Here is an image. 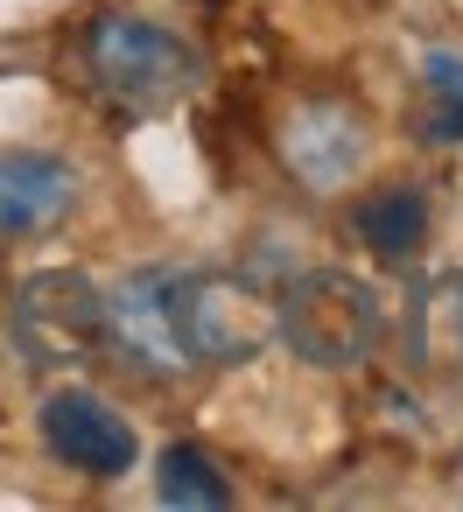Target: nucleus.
<instances>
[{
    "label": "nucleus",
    "mask_w": 463,
    "mask_h": 512,
    "mask_svg": "<svg viewBox=\"0 0 463 512\" xmlns=\"http://www.w3.org/2000/svg\"><path fill=\"white\" fill-rule=\"evenodd\" d=\"M428 92L442 99V113H435V127L449 134V141H463V57H449V50H428Z\"/></svg>",
    "instance_id": "9b49d317"
},
{
    "label": "nucleus",
    "mask_w": 463,
    "mask_h": 512,
    "mask_svg": "<svg viewBox=\"0 0 463 512\" xmlns=\"http://www.w3.org/2000/svg\"><path fill=\"white\" fill-rule=\"evenodd\" d=\"M36 421H43L50 456H64V463H71V470H85V477H127V470H134V456H141L134 421H127L113 400L85 393V386L50 393Z\"/></svg>",
    "instance_id": "423d86ee"
},
{
    "label": "nucleus",
    "mask_w": 463,
    "mask_h": 512,
    "mask_svg": "<svg viewBox=\"0 0 463 512\" xmlns=\"http://www.w3.org/2000/svg\"><path fill=\"white\" fill-rule=\"evenodd\" d=\"M155 491H162V505H225V498H232V484L218 477V463H211L197 442H169V449H162Z\"/></svg>",
    "instance_id": "9d476101"
},
{
    "label": "nucleus",
    "mask_w": 463,
    "mask_h": 512,
    "mask_svg": "<svg viewBox=\"0 0 463 512\" xmlns=\"http://www.w3.org/2000/svg\"><path fill=\"white\" fill-rule=\"evenodd\" d=\"M358 232H365L372 253L400 260V253H414L421 232H428V197H421L414 183H386V190H372V197L358 204Z\"/></svg>",
    "instance_id": "1a4fd4ad"
},
{
    "label": "nucleus",
    "mask_w": 463,
    "mask_h": 512,
    "mask_svg": "<svg viewBox=\"0 0 463 512\" xmlns=\"http://www.w3.org/2000/svg\"><path fill=\"white\" fill-rule=\"evenodd\" d=\"M85 64H92L99 92L134 106V113H162V106L190 99L197 78H204L197 50L176 29L141 22V15H99L92 36H85Z\"/></svg>",
    "instance_id": "f257e3e1"
},
{
    "label": "nucleus",
    "mask_w": 463,
    "mask_h": 512,
    "mask_svg": "<svg viewBox=\"0 0 463 512\" xmlns=\"http://www.w3.org/2000/svg\"><path fill=\"white\" fill-rule=\"evenodd\" d=\"M15 344L29 365L43 372H71V365H92L106 351V288L78 267H43L15 288Z\"/></svg>",
    "instance_id": "7ed1b4c3"
},
{
    "label": "nucleus",
    "mask_w": 463,
    "mask_h": 512,
    "mask_svg": "<svg viewBox=\"0 0 463 512\" xmlns=\"http://www.w3.org/2000/svg\"><path fill=\"white\" fill-rule=\"evenodd\" d=\"M365 120L358 113H344V106H302L288 127H281V155H288V169L302 176V183H316V190H337V183H351L358 169H365Z\"/></svg>",
    "instance_id": "6e6552de"
},
{
    "label": "nucleus",
    "mask_w": 463,
    "mask_h": 512,
    "mask_svg": "<svg viewBox=\"0 0 463 512\" xmlns=\"http://www.w3.org/2000/svg\"><path fill=\"white\" fill-rule=\"evenodd\" d=\"M106 344L141 365L148 379H176V372H197L190 351H183V323H176V274L169 267H141L127 274L113 295H106Z\"/></svg>",
    "instance_id": "39448f33"
},
{
    "label": "nucleus",
    "mask_w": 463,
    "mask_h": 512,
    "mask_svg": "<svg viewBox=\"0 0 463 512\" xmlns=\"http://www.w3.org/2000/svg\"><path fill=\"white\" fill-rule=\"evenodd\" d=\"M78 204V176L71 162L43 155V148H0V239H29L64 225Z\"/></svg>",
    "instance_id": "0eeeda50"
},
{
    "label": "nucleus",
    "mask_w": 463,
    "mask_h": 512,
    "mask_svg": "<svg viewBox=\"0 0 463 512\" xmlns=\"http://www.w3.org/2000/svg\"><path fill=\"white\" fill-rule=\"evenodd\" d=\"M274 337L295 358L344 372L379 344V295H372V281H358L344 267H316V274L288 281V295L274 302Z\"/></svg>",
    "instance_id": "f03ea898"
},
{
    "label": "nucleus",
    "mask_w": 463,
    "mask_h": 512,
    "mask_svg": "<svg viewBox=\"0 0 463 512\" xmlns=\"http://www.w3.org/2000/svg\"><path fill=\"white\" fill-rule=\"evenodd\" d=\"M176 323L190 365H246L274 344V302L239 274H176Z\"/></svg>",
    "instance_id": "20e7f679"
}]
</instances>
